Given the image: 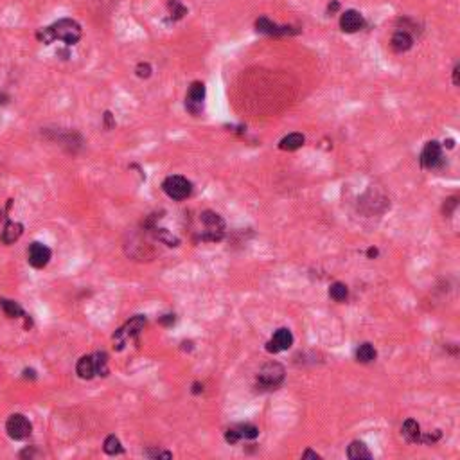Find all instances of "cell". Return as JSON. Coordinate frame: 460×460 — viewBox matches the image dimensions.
I'll return each mask as SVG.
<instances>
[{"label":"cell","instance_id":"cell-1","mask_svg":"<svg viewBox=\"0 0 460 460\" xmlns=\"http://www.w3.org/2000/svg\"><path fill=\"white\" fill-rule=\"evenodd\" d=\"M52 40H62L67 45H76L81 40V25L72 18H62L50 25Z\"/></svg>","mask_w":460,"mask_h":460},{"label":"cell","instance_id":"cell-2","mask_svg":"<svg viewBox=\"0 0 460 460\" xmlns=\"http://www.w3.org/2000/svg\"><path fill=\"white\" fill-rule=\"evenodd\" d=\"M162 189H164V193L167 194L169 198L180 201V200H185V198L193 193V185H191V182L187 180V178L175 175V177L165 178L164 184H162Z\"/></svg>","mask_w":460,"mask_h":460},{"label":"cell","instance_id":"cell-3","mask_svg":"<svg viewBox=\"0 0 460 460\" xmlns=\"http://www.w3.org/2000/svg\"><path fill=\"white\" fill-rule=\"evenodd\" d=\"M6 430H8V435L11 437V439L24 440L31 435L33 426H31V423H29L22 414H15V415H11L8 419V423H6Z\"/></svg>","mask_w":460,"mask_h":460},{"label":"cell","instance_id":"cell-4","mask_svg":"<svg viewBox=\"0 0 460 460\" xmlns=\"http://www.w3.org/2000/svg\"><path fill=\"white\" fill-rule=\"evenodd\" d=\"M144 324H146V318H142V316H135L133 320H130L126 325H124V327H121L119 331L113 334V341H117L119 349H123L124 345L128 343V340H132L133 336H137V334L142 331Z\"/></svg>","mask_w":460,"mask_h":460},{"label":"cell","instance_id":"cell-5","mask_svg":"<svg viewBox=\"0 0 460 460\" xmlns=\"http://www.w3.org/2000/svg\"><path fill=\"white\" fill-rule=\"evenodd\" d=\"M284 378V369L279 365V363H270V365L263 367L261 372L257 376V381L261 383V386L264 388H275V386L280 385Z\"/></svg>","mask_w":460,"mask_h":460},{"label":"cell","instance_id":"cell-6","mask_svg":"<svg viewBox=\"0 0 460 460\" xmlns=\"http://www.w3.org/2000/svg\"><path fill=\"white\" fill-rule=\"evenodd\" d=\"M203 101H205V85L200 81L193 83L187 92V97H185V106L191 113H200L201 108H203Z\"/></svg>","mask_w":460,"mask_h":460},{"label":"cell","instance_id":"cell-7","mask_svg":"<svg viewBox=\"0 0 460 460\" xmlns=\"http://www.w3.org/2000/svg\"><path fill=\"white\" fill-rule=\"evenodd\" d=\"M442 164V149L440 144L431 140L424 146L423 153H421V165L426 169H435Z\"/></svg>","mask_w":460,"mask_h":460},{"label":"cell","instance_id":"cell-8","mask_svg":"<svg viewBox=\"0 0 460 460\" xmlns=\"http://www.w3.org/2000/svg\"><path fill=\"white\" fill-rule=\"evenodd\" d=\"M50 261V250L41 245V243H33L29 247V264L33 268H43Z\"/></svg>","mask_w":460,"mask_h":460},{"label":"cell","instance_id":"cell-9","mask_svg":"<svg viewBox=\"0 0 460 460\" xmlns=\"http://www.w3.org/2000/svg\"><path fill=\"white\" fill-rule=\"evenodd\" d=\"M293 345V334L290 329H279V331H275V334L271 336V340L268 341V347L266 349L270 351V353H280V351H286L290 349Z\"/></svg>","mask_w":460,"mask_h":460},{"label":"cell","instance_id":"cell-10","mask_svg":"<svg viewBox=\"0 0 460 460\" xmlns=\"http://www.w3.org/2000/svg\"><path fill=\"white\" fill-rule=\"evenodd\" d=\"M259 435V430L255 426H252V424H239V426L236 428H230L228 431H226V442L230 444H236L239 439H255V437Z\"/></svg>","mask_w":460,"mask_h":460},{"label":"cell","instance_id":"cell-11","mask_svg":"<svg viewBox=\"0 0 460 460\" xmlns=\"http://www.w3.org/2000/svg\"><path fill=\"white\" fill-rule=\"evenodd\" d=\"M363 24H365L363 17L358 11H354V9L345 11L340 17V27L345 33H356V31H360L363 27Z\"/></svg>","mask_w":460,"mask_h":460},{"label":"cell","instance_id":"cell-12","mask_svg":"<svg viewBox=\"0 0 460 460\" xmlns=\"http://www.w3.org/2000/svg\"><path fill=\"white\" fill-rule=\"evenodd\" d=\"M255 27H257L259 33H264V34H271V36H280V34H290L293 33V31H290L292 27H286V25H277L273 24L271 20H268L266 17L259 18L257 22H255Z\"/></svg>","mask_w":460,"mask_h":460},{"label":"cell","instance_id":"cell-13","mask_svg":"<svg viewBox=\"0 0 460 460\" xmlns=\"http://www.w3.org/2000/svg\"><path fill=\"white\" fill-rule=\"evenodd\" d=\"M76 372L79 378L83 379H92L95 376V362L94 356H83L76 365Z\"/></svg>","mask_w":460,"mask_h":460},{"label":"cell","instance_id":"cell-14","mask_svg":"<svg viewBox=\"0 0 460 460\" xmlns=\"http://www.w3.org/2000/svg\"><path fill=\"white\" fill-rule=\"evenodd\" d=\"M414 45V38L407 33V31H397V33L392 36V49L395 52H405L410 47Z\"/></svg>","mask_w":460,"mask_h":460},{"label":"cell","instance_id":"cell-15","mask_svg":"<svg viewBox=\"0 0 460 460\" xmlns=\"http://www.w3.org/2000/svg\"><path fill=\"white\" fill-rule=\"evenodd\" d=\"M304 142H306V139L302 133H290V135H286L279 142V148L282 149V151H295V149L302 148Z\"/></svg>","mask_w":460,"mask_h":460},{"label":"cell","instance_id":"cell-16","mask_svg":"<svg viewBox=\"0 0 460 460\" xmlns=\"http://www.w3.org/2000/svg\"><path fill=\"white\" fill-rule=\"evenodd\" d=\"M347 456L351 460H369L372 458V453L369 451V448L363 442L354 440V442H351L349 449H347Z\"/></svg>","mask_w":460,"mask_h":460},{"label":"cell","instance_id":"cell-17","mask_svg":"<svg viewBox=\"0 0 460 460\" xmlns=\"http://www.w3.org/2000/svg\"><path fill=\"white\" fill-rule=\"evenodd\" d=\"M22 232H24V226H22L20 223L9 221L8 225L4 226V230H2V241H4L6 245H11V243L20 239Z\"/></svg>","mask_w":460,"mask_h":460},{"label":"cell","instance_id":"cell-18","mask_svg":"<svg viewBox=\"0 0 460 460\" xmlns=\"http://www.w3.org/2000/svg\"><path fill=\"white\" fill-rule=\"evenodd\" d=\"M402 435H405V439L408 440V442H419L421 440V426L417 421L414 419H408L405 421V424H402Z\"/></svg>","mask_w":460,"mask_h":460},{"label":"cell","instance_id":"cell-19","mask_svg":"<svg viewBox=\"0 0 460 460\" xmlns=\"http://www.w3.org/2000/svg\"><path fill=\"white\" fill-rule=\"evenodd\" d=\"M356 358H358V362L370 363L372 360H376V349H374L370 343H362L356 351Z\"/></svg>","mask_w":460,"mask_h":460},{"label":"cell","instance_id":"cell-20","mask_svg":"<svg viewBox=\"0 0 460 460\" xmlns=\"http://www.w3.org/2000/svg\"><path fill=\"white\" fill-rule=\"evenodd\" d=\"M329 297L333 300H336V302H343L349 297V290H347V286L343 282H334L329 288Z\"/></svg>","mask_w":460,"mask_h":460},{"label":"cell","instance_id":"cell-21","mask_svg":"<svg viewBox=\"0 0 460 460\" xmlns=\"http://www.w3.org/2000/svg\"><path fill=\"white\" fill-rule=\"evenodd\" d=\"M0 306H2V309L6 311V315L8 316H22L24 315V311H22V308L17 304V302H13V300H0Z\"/></svg>","mask_w":460,"mask_h":460},{"label":"cell","instance_id":"cell-22","mask_svg":"<svg viewBox=\"0 0 460 460\" xmlns=\"http://www.w3.org/2000/svg\"><path fill=\"white\" fill-rule=\"evenodd\" d=\"M104 451H106L108 455H119V453L123 451V448H121V440L115 435L106 437V440H104Z\"/></svg>","mask_w":460,"mask_h":460},{"label":"cell","instance_id":"cell-23","mask_svg":"<svg viewBox=\"0 0 460 460\" xmlns=\"http://www.w3.org/2000/svg\"><path fill=\"white\" fill-rule=\"evenodd\" d=\"M95 374H101V376H106L108 369H106V354H95Z\"/></svg>","mask_w":460,"mask_h":460},{"label":"cell","instance_id":"cell-24","mask_svg":"<svg viewBox=\"0 0 460 460\" xmlns=\"http://www.w3.org/2000/svg\"><path fill=\"white\" fill-rule=\"evenodd\" d=\"M169 8H171V11H172V15L177 18H180V17H184L185 15V8L182 4H178L177 0H172V2H169Z\"/></svg>","mask_w":460,"mask_h":460},{"label":"cell","instance_id":"cell-25","mask_svg":"<svg viewBox=\"0 0 460 460\" xmlns=\"http://www.w3.org/2000/svg\"><path fill=\"white\" fill-rule=\"evenodd\" d=\"M149 74H151V67H149L148 63H140V65L137 67V76H139V78H148Z\"/></svg>","mask_w":460,"mask_h":460},{"label":"cell","instance_id":"cell-26","mask_svg":"<svg viewBox=\"0 0 460 460\" xmlns=\"http://www.w3.org/2000/svg\"><path fill=\"white\" fill-rule=\"evenodd\" d=\"M458 74H460V67L456 65L455 69H453V83H455V86H458V83H460Z\"/></svg>","mask_w":460,"mask_h":460},{"label":"cell","instance_id":"cell-27","mask_svg":"<svg viewBox=\"0 0 460 460\" xmlns=\"http://www.w3.org/2000/svg\"><path fill=\"white\" fill-rule=\"evenodd\" d=\"M302 458H315V460H318V458H320V455H318V453H315V451H306L304 455H302Z\"/></svg>","mask_w":460,"mask_h":460},{"label":"cell","instance_id":"cell-28","mask_svg":"<svg viewBox=\"0 0 460 460\" xmlns=\"http://www.w3.org/2000/svg\"><path fill=\"white\" fill-rule=\"evenodd\" d=\"M367 254H369V257H376V255H378V250H376V248H369Z\"/></svg>","mask_w":460,"mask_h":460},{"label":"cell","instance_id":"cell-29","mask_svg":"<svg viewBox=\"0 0 460 460\" xmlns=\"http://www.w3.org/2000/svg\"><path fill=\"white\" fill-rule=\"evenodd\" d=\"M201 390H203V388H200V385L196 383V385H194V390H193V392H194V394H200Z\"/></svg>","mask_w":460,"mask_h":460}]
</instances>
